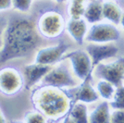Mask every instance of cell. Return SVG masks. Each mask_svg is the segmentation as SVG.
<instances>
[{
	"instance_id": "7c38bea8",
	"label": "cell",
	"mask_w": 124,
	"mask_h": 123,
	"mask_svg": "<svg viewBox=\"0 0 124 123\" xmlns=\"http://www.w3.org/2000/svg\"><path fill=\"white\" fill-rule=\"evenodd\" d=\"M52 66L44 65L37 62L25 65L23 68V75L25 79V89L31 90L38 82H42L44 77L51 69Z\"/></svg>"
},
{
	"instance_id": "d4e9b609",
	"label": "cell",
	"mask_w": 124,
	"mask_h": 123,
	"mask_svg": "<svg viewBox=\"0 0 124 123\" xmlns=\"http://www.w3.org/2000/svg\"><path fill=\"white\" fill-rule=\"evenodd\" d=\"M13 8L12 0H0V11H6Z\"/></svg>"
},
{
	"instance_id": "5bb4252c",
	"label": "cell",
	"mask_w": 124,
	"mask_h": 123,
	"mask_svg": "<svg viewBox=\"0 0 124 123\" xmlns=\"http://www.w3.org/2000/svg\"><path fill=\"white\" fill-rule=\"evenodd\" d=\"M64 122H89V114H88V109L85 103H75L72 106L71 109L70 110L66 118L64 119Z\"/></svg>"
},
{
	"instance_id": "ac0fdd59",
	"label": "cell",
	"mask_w": 124,
	"mask_h": 123,
	"mask_svg": "<svg viewBox=\"0 0 124 123\" xmlns=\"http://www.w3.org/2000/svg\"><path fill=\"white\" fill-rule=\"evenodd\" d=\"M116 88L117 87L114 84L106 80H101L96 84V91L99 96L104 98L105 100H110L113 98Z\"/></svg>"
},
{
	"instance_id": "f546056e",
	"label": "cell",
	"mask_w": 124,
	"mask_h": 123,
	"mask_svg": "<svg viewBox=\"0 0 124 123\" xmlns=\"http://www.w3.org/2000/svg\"><path fill=\"white\" fill-rule=\"evenodd\" d=\"M112 1H113V0H112Z\"/></svg>"
},
{
	"instance_id": "ba28073f",
	"label": "cell",
	"mask_w": 124,
	"mask_h": 123,
	"mask_svg": "<svg viewBox=\"0 0 124 123\" xmlns=\"http://www.w3.org/2000/svg\"><path fill=\"white\" fill-rule=\"evenodd\" d=\"M63 59H69L72 68L74 75L81 81H83L93 71L92 58L87 51L75 50L65 54Z\"/></svg>"
},
{
	"instance_id": "cb8c5ba5",
	"label": "cell",
	"mask_w": 124,
	"mask_h": 123,
	"mask_svg": "<svg viewBox=\"0 0 124 123\" xmlns=\"http://www.w3.org/2000/svg\"><path fill=\"white\" fill-rule=\"evenodd\" d=\"M8 24V21L5 20L3 17H0V50L2 48V45H3V38H4V32H5V29Z\"/></svg>"
},
{
	"instance_id": "4fadbf2b",
	"label": "cell",
	"mask_w": 124,
	"mask_h": 123,
	"mask_svg": "<svg viewBox=\"0 0 124 123\" xmlns=\"http://www.w3.org/2000/svg\"><path fill=\"white\" fill-rule=\"evenodd\" d=\"M66 31L78 45H83L88 32L87 21L84 18L70 19L66 24Z\"/></svg>"
},
{
	"instance_id": "5b68a950",
	"label": "cell",
	"mask_w": 124,
	"mask_h": 123,
	"mask_svg": "<svg viewBox=\"0 0 124 123\" xmlns=\"http://www.w3.org/2000/svg\"><path fill=\"white\" fill-rule=\"evenodd\" d=\"M95 77L111 82L116 87L122 85L124 82V56L110 63H99L93 69Z\"/></svg>"
},
{
	"instance_id": "277c9868",
	"label": "cell",
	"mask_w": 124,
	"mask_h": 123,
	"mask_svg": "<svg viewBox=\"0 0 124 123\" xmlns=\"http://www.w3.org/2000/svg\"><path fill=\"white\" fill-rule=\"evenodd\" d=\"M25 88L23 73L13 66L0 68V93L8 97L15 96Z\"/></svg>"
},
{
	"instance_id": "ffe728a7",
	"label": "cell",
	"mask_w": 124,
	"mask_h": 123,
	"mask_svg": "<svg viewBox=\"0 0 124 123\" xmlns=\"http://www.w3.org/2000/svg\"><path fill=\"white\" fill-rule=\"evenodd\" d=\"M110 107L113 109H124V86L120 85L116 88V91L112 98V101L109 103Z\"/></svg>"
},
{
	"instance_id": "8fae6325",
	"label": "cell",
	"mask_w": 124,
	"mask_h": 123,
	"mask_svg": "<svg viewBox=\"0 0 124 123\" xmlns=\"http://www.w3.org/2000/svg\"><path fill=\"white\" fill-rule=\"evenodd\" d=\"M86 51L92 58L93 69H94L102 61L117 56V54L119 53V48L112 44L93 43L86 46Z\"/></svg>"
},
{
	"instance_id": "484cf974",
	"label": "cell",
	"mask_w": 124,
	"mask_h": 123,
	"mask_svg": "<svg viewBox=\"0 0 124 123\" xmlns=\"http://www.w3.org/2000/svg\"><path fill=\"white\" fill-rule=\"evenodd\" d=\"M6 121H7V119H6L5 115H4V113H3L2 109L0 108V123H4Z\"/></svg>"
},
{
	"instance_id": "e0dca14e",
	"label": "cell",
	"mask_w": 124,
	"mask_h": 123,
	"mask_svg": "<svg viewBox=\"0 0 124 123\" xmlns=\"http://www.w3.org/2000/svg\"><path fill=\"white\" fill-rule=\"evenodd\" d=\"M122 11L118 4H116L114 1L109 0L103 3V16L105 19L111 21L113 24L118 25L120 23Z\"/></svg>"
},
{
	"instance_id": "9a60e30c",
	"label": "cell",
	"mask_w": 124,
	"mask_h": 123,
	"mask_svg": "<svg viewBox=\"0 0 124 123\" xmlns=\"http://www.w3.org/2000/svg\"><path fill=\"white\" fill-rule=\"evenodd\" d=\"M83 18L89 23H97L104 19L103 3L100 0H93L85 7Z\"/></svg>"
},
{
	"instance_id": "2e32d148",
	"label": "cell",
	"mask_w": 124,
	"mask_h": 123,
	"mask_svg": "<svg viewBox=\"0 0 124 123\" xmlns=\"http://www.w3.org/2000/svg\"><path fill=\"white\" fill-rule=\"evenodd\" d=\"M108 102L100 103L92 112L89 114V122L92 123H108L110 122L111 113L109 110Z\"/></svg>"
},
{
	"instance_id": "6da1fadb",
	"label": "cell",
	"mask_w": 124,
	"mask_h": 123,
	"mask_svg": "<svg viewBox=\"0 0 124 123\" xmlns=\"http://www.w3.org/2000/svg\"><path fill=\"white\" fill-rule=\"evenodd\" d=\"M42 37L30 20L14 17L8 21L0 50V64L28 56L41 44Z\"/></svg>"
},
{
	"instance_id": "52a82bcc",
	"label": "cell",
	"mask_w": 124,
	"mask_h": 123,
	"mask_svg": "<svg viewBox=\"0 0 124 123\" xmlns=\"http://www.w3.org/2000/svg\"><path fill=\"white\" fill-rule=\"evenodd\" d=\"M41 82L59 88H70L78 85L76 80L65 63H59L57 66L52 67Z\"/></svg>"
},
{
	"instance_id": "7a4b0ae2",
	"label": "cell",
	"mask_w": 124,
	"mask_h": 123,
	"mask_svg": "<svg viewBox=\"0 0 124 123\" xmlns=\"http://www.w3.org/2000/svg\"><path fill=\"white\" fill-rule=\"evenodd\" d=\"M30 100L34 109L53 121H64L73 106L68 89L44 83L31 90Z\"/></svg>"
},
{
	"instance_id": "30bf717a",
	"label": "cell",
	"mask_w": 124,
	"mask_h": 123,
	"mask_svg": "<svg viewBox=\"0 0 124 123\" xmlns=\"http://www.w3.org/2000/svg\"><path fill=\"white\" fill-rule=\"evenodd\" d=\"M69 46L65 42H59L55 46H46L40 48L35 54L34 61L44 65L53 66L57 64L66 54Z\"/></svg>"
},
{
	"instance_id": "9c48e42d",
	"label": "cell",
	"mask_w": 124,
	"mask_h": 123,
	"mask_svg": "<svg viewBox=\"0 0 124 123\" xmlns=\"http://www.w3.org/2000/svg\"><path fill=\"white\" fill-rule=\"evenodd\" d=\"M93 72H91L87 77L83 80L81 84L68 89L69 93L72 99L73 105L77 102L90 104V103L96 102L99 99L98 92L93 87V85L91 83L92 80H93Z\"/></svg>"
},
{
	"instance_id": "7402d4cb",
	"label": "cell",
	"mask_w": 124,
	"mask_h": 123,
	"mask_svg": "<svg viewBox=\"0 0 124 123\" xmlns=\"http://www.w3.org/2000/svg\"><path fill=\"white\" fill-rule=\"evenodd\" d=\"M13 1V8L15 10L27 13L31 10L32 6V0H12Z\"/></svg>"
},
{
	"instance_id": "83f0119b",
	"label": "cell",
	"mask_w": 124,
	"mask_h": 123,
	"mask_svg": "<svg viewBox=\"0 0 124 123\" xmlns=\"http://www.w3.org/2000/svg\"><path fill=\"white\" fill-rule=\"evenodd\" d=\"M70 1H74V2H79V3H83V4H85L86 0H70Z\"/></svg>"
},
{
	"instance_id": "603a6c76",
	"label": "cell",
	"mask_w": 124,
	"mask_h": 123,
	"mask_svg": "<svg viewBox=\"0 0 124 123\" xmlns=\"http://www.w3.org/2000/svg\"><path fill=\"white\" fill-rule=\"evenodd\" d=\"M110 122L124 123V109H114L110 116Z\"/></svg>"
},
{
	"instance_id": "3957f363",
	"label": "cell",
	"mask_w": 124,
	"mask_h": 123,
	"mask_svg": "<svg viewBox=\"0 0 124 123\" xmlns=\"http://www.w3.org/2000/svg\"><path fill=\"white\" fill-rule=\"evenodd\" d=\"M64 16L57 9H47L37 18L35 26L38 33L45 39H56L66 30Z\"/></svg>"
},
{
	"instance_id": "d6986e66",
	"label": "cell",
	"mask_w": 124,
	"mask_h": 123,
	"mask_svg": "<svg viewBox=\"0 0 124 123\" xmlns=\"http://www.w3.org/2000/svg\"><path fill=\"white\" fill-rule=\"evenodd\" d=\"M85 4L70 1V4L68 5L67 12L70 19H81L84 16L85 11Z\"/></svg>"
},
{
	"instance_id": "44dd1931",
	"label": "cell",
	"mask_w": 124,
	"mask_h": 123,
	"mask_svg": "<svg viewBox=\"0 0 124 123\" xmlns=\"http://www.w3.org/2000/svg\"><path fill=\"white\" fill-rule=\"evenodd\" d=\"M47 118L42 112L36 109L25 113L23 121L27 123H45L47 122Z\"/></svg>"
},
{
	"instance_id": "4316f807",
	"label": "cell",
	"mask_w": 124,
	"mask_h": 123,
	"mask_svg": "<svg viewBox=\"0 0 124 123\" xmlns=\"http://www.w3.org/2000/svg\"><path fill=\"white\" fill-rule=\"evenodd\" d=\"M120 24L122 26V28H123V31H124V13L122 14V17H121V21H120Z\"/></svg>"
},
{
	"instance_id": "f1b7e54d",
	"label": "cell",
	"mask_w": 124,
	"mask_h": 123,
	"mask_svg": "<svg viewBox=\"0 0 124 123\" xmlns=\"http://www.w3.org/2000/svg\"><path fill=\"white\" fill-rule=\"evenodd\" d=\"M54 1H56L57 3H63V2H65L66 0H54Z\"/></svg>"
},
{
	"instance_id": "8992f818",
	"label": "cell",
	"mask_w": 124,
	"mask_h": 123,
	"mask_svg": "<svg viewBox=\"0 0 124 123\" xmlns=\"http://www.w3.org/2000/svg\"><path fill=\"white\" fill-rule=\"evenodd\" d=\"M119 38L120 32L115 24L97 22L93 23L89 29L85 41L95 44H107L118 41Z\"/></svg>"
}]
</instances>
